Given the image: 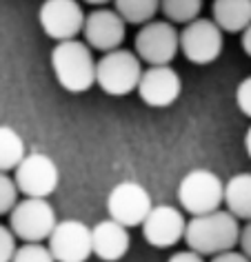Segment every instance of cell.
<instances>
[{
	"label": "cell",
	"instance_id": "24",
	"mask_svg": "<svg viewBox=\"0 0 251 262\" xmlns=\"http://www.w3.org/2000/svg\"><path fill=\"white\" fill-rule=\"evenodd\" d=\"M236 104L247 118H251V76H247L236 87Z\"/></svg>",
	"mask_w": 251,
	"mask_h": 262
},
{
	"label": "cell",
	"instance_id": "4",
	"mask_svg": "<svg viewBox=\"0 0 251 262\" xmlns=\"http://www.w3.org/2000/svg\"><path fill=\"white\" fill-rule=\"evenodd\" d=\"M224 182L211 169H194L178 185V202L182 211L194 215H204L218 211L222 205Z\"/></svg>",
	"mask_w": 251,
	"mask_h": 262
},
{
	"label": "cell",
	"instance_id": "22",
	"mask_svg": "<svg viewBox=\"0 0 251 262\" xmlns=\"http://www.w3.org/2000/svg\"><path fill=\"white\" fill-rule=\"evenodd\" d=\"M18 202V189L14 178H9L7 173H0V215L9 213Z\"/></svg>",
	"mask_w": 251,
	"mask_h": 262
},
{
	"label": "cell",
	"instance_id": "10",
	"mask_svg": "<svg viewBox=\"0 0 251 262\" xmlns=\"http://www.w3.org/2000/svg\"><path fill=\"white\" fill-rule=\"evenodd\" d=\"M47 242L56 262H87L91 255V229L80 220L56 222Z\"/></svg>",
	"mask_w": 251,
	"mask_h": 262
},
{
	"label": "cell",
	"instance_id": "7",
	"mask_svg": "<svg viewBox=\"0 0 251 262\" xmlns=\"http://www.w3.org/2000/svg\"><path fill=\"white\" fill-rule=\"evenodd\" d=\"M180 49V34L167 20H149L136 36V51L134 54L144 60L149 67L169 64Z\"/></svg>",
	"mask_w": 251,
	"mask_h": 262
},
{
	"label": "cell",
	"instance_id": "16",
	"mask_svg": "<svg viewBox=\"0 0 251 262\" xmlns=\"http://www.w3.org/2000/svg\"><path fill=\"white\" fill-rule=\"evenodd\" d=\"M222 205L236 220H251V173H236L224 182Z\"/></svg>",
	"mask_w": 251,
	"mask_h": 262
},
{
	"label": "cell",
	"instance_id": "12",
	"mask_svg": "<svg viewBox=\"0 0 251 262\" xmlns=\"http://www.w3.org/2000/svg\"><path fill=\"white\" fill-rule=\"evenodd\" d=\"M136 91L144 104L156 109H164L180 98L182 80L178 76V71L174 67H169V64L149 67L142 71Z\"/></svg>",
	"mask_w": 251,
	"mask_h": 262
},
{
	"label": "cell",
	"instance_id": "30",
	"mask_svg": "<svg viewBox=\"0 0 251 262\" xmlns=\"http://www.w3.org/2000/svg\"><path fill=\"white\" fill-rule=\"evenodd\" d=\"M82 3H89V5H96V7H102V5L109 3V0H82Z\"/></svg>",
	"mask_w": 251,
	"mask_h": 262
},
{
	"label": "cell",
	"instance_id": "13",
	"mask_svg": "<svg viewBox=\"0 0 251 262\" xmlns=\"http://www.w3.org/2000/svg\"><path fill=\"white\" fill-rule=\"evenodd\" d=\"M124 25L127 23L114 9L98 7L89 16H85V25H82L85 45L89 49L102 51V54L120 49L124 40Z\"/></svg>",
	"mask_w": 251,
	"mask_h": 262
},
{
	"label": "cell",
	"instance_id": "23",
	"mask_svg": "<svg viewBox=\"0 0 251 262\" xmlns=\"http://www.w3.org/2000/svg\"><path fill=\"white\" fill-rule=\"evenodd\" d=\"M16 235L11 233L9 227L0 225V262H11V258H14L16 253Z\"/></svg>",
	"mask_w": 251,
	"mask_h": 262
},
{
	"label": "cell",
	"instance_id": "26",
	"mask_svg": "<svg viewBox=\"0 0 251 262\" xmlns=\"http://www.w3.org/2000/svg\"><path fill=\"white\" fill-rule=\"evenodd\" d=\"M211 262H251V260L242 251H236V249H231V251H224V253L214 255Z\"/></svg>",
	"mask_w": 251,
	"mask_h": 262
},
{
	"label": "cell",
	"instance_id": "25",
	"mask_svg": "<svg viewBox=\"0 0 251 262\" xmlns=\"http://www.w3.org/2000/svg\"><path fill=\"white\" fill-rule=\"evenodd\" d=\"M238 245H240V251L251 260V220L240 229V238H238Z\"/></svg>",
	"mask_w": 251,
	"mask_h": 262
},
{
	"label": "cell",
	"instance_id": "19",
	"mask_svg": "<svg viewBox=\"0 0 251 262\" xmlns=\"http://www.w3.org/2000/svg\"><path fill=\"white\" fill-rule=\"evenodd\" d=\"M116 14L129 25H147L160 9V0H114Z\"/></svg>",
	"mask_w": 251,
	"mask_h": 262
},
{
	"label": "cell",
	"instance_id": "6",
	"mask_svg": "<svg viewBox=\"0 0 251 262\" xmlns=\"http://www.w3.org/2000/svg\"><path fill=\"white\" fill-rule=\"evenodd\" d=\"M151 207H154V202H151L149 191L136 180L118 182L107 195L109 220L122 225L124 229L140 227L147 213L151 211Z\"/></svg>",
	"mask_w": 251,
	"mask_h": 262
},
{
	"label": "cell",
	"instance_id": "2",
	"mask_svg": "<svg viewBox=\"0 0 251 262\" xmlns=\"http://www.w3.org/2000/svg\"><path fill=\"white\" fill-rule=\"evenodd\" d=\"M51 69L56 80L69 94H82L96 84V60L82 40L56 42L51 51Z\"/></svg>",
	"mask_w": 251,
	"mask_h": 262
},
{
	"label": "cell",
	"instance_id": "29",
	"mask_svg": "<svg viewBox=\"0 0 251 262\" xmlns=\"http://www.w3.org/2000/svg\"><path fill=\"white\" fill-rule=\"evenodd\" d=\"M244 151H247V156L251 158V127L247 129V134H244Z\"/></svg>",
	"mask_w": 251,
	"mask_h": 262
},
{
	"label": "cell",
	"instance_id": "1",
	"mask_svg": "<svg viewBox=\"0 0 251 262\" xmlns=\"http://www.w3.org/2000/svg\"><path fill=\"white\" fill-rule=\"evenodd\" d=\"M240 238V225L229 211H211L204 215H194L184 225L182 240L187 242L189 251L198 255H218L231 251Z\"/></svg>",
	"mask_w": 251,
	"mask_h": 262
},
{
	"label": "cell",
	"instance_id": "11",
	"mask_svg": "<svg viewBox=\"0 0 251 262\" xmlns=\"http://www.w3.org/2000/svg\"><path fill=\"white\" fill-rule=\"evenodd\" d=\"M38 23L56 42L74 40L82 31L85 11L76 0H45L38 11Z\"/></svg>",
	"mask_w": 251,
	"mask_h": 262
},
{
	"label": "cell",
	"instance_id": "5",
	"mask_svg": "<svg viewBox=\"0 0 251 262\" xmlns=\"http://www.w3.org/2000/svg\"><path fill=\"white\" fill-rule=\"evenodd\" d=\"M56 209L47 198H25L18 200L9 211V229L16 238L25 242L47 240L56 227Z\"/></svg>",
	"mask_w": 251,
	"mask_h": 262
},
{
	"label": "cell",
	"instance_id": "15",
	"mask_svg": "<svg viewBox=\"0 0 251 262\" xmlns=\"http://www.w3.org/2000/svg\"><path fill=\"white\" fill-rule=\"evenodd\" d=\"M129 229L114 220H102L91 229V253L104 262H118L129 251Z\"/></svg>",
	"mask_w": 251,
	"mask_h": 262
},
{
	"label": "cell",
	"instance_id": "8",
	"mask_svg": "<svg viewBox=\"0 0 251 262\" xmlns=\"http://www.w3.org/2000/svg\"><path fill=\"white\" fill-rule=\"evenodd\" d=\"M14 171L16 189L25 198H49L60 182L56 162L45 154H27Z\"/></svg>",
	"mask_w": 251,
	"mask_h": 262
},
{
	"label": "cell",
	"instance_id": "9",
	"mask_svg": "<svg viewBox=\"0 0 251 262\" xmlns=\"http://www.w3.org/2000/svg\"><path fill=\"white\" fill-rule=\"evenodd\" d=\"M222 31L209 18H196L180 31V51L194 64H211L222 54Z\"/></svg>",
	"mask_w": 251,
	"mask_h": 262
},
{
	"label": "cell",
	"instance_id": "18",
	"mask_svg": "<svg viewBox=\"0 0 251 262\" xmlns=\"http://www.w3.org/2000/svg\"><path fill=\"white\" fill-rule=\"evenodd\" d=\"M25 140L14 127L0 124V173H7L25 158Z\"/></svg>",
	"mask_w": 251,
	"mask_h": 262
},
{
	"label": "cell",
	"instance_id": "17",
	"mask_svg": "<svg viewBox=\"0 0 251 262\" xmlns=\"http://www.w3.org/2000/svg\"><path fill=\"white\" fill-rule=\"evenodd\" d=\"M211 14L222 34H240L251 23V0H214Z\"/></svg>",
	"mask_w": 251,
	"mask_h": 262
},
{
	"label": "cell",
	"instance_id": "20",
	"mask_svg": "<svg viewBox=\"0 0 251 262\" xmlns=\"http://www.w3.org/2000/svg\"><path fill=\"white\" fill-rule=\"evenodd\" d=\"M160 9L167 18V23L187 25L198 18L202 9V0H160Z\"/></svg>",
	"mask_w": 251,
	"mask_h": 262
},
{
	"label": "cell",
	"instance_id": "27",
	"mask_svg": "<svg viewBox=\"0 0 251 262\" xmlns=\"http://www.w3.org/2000/svg\"><path fill=\"white\" fill-rule=\"evenodd\" d=\"M167 262H204V260H202V255H198V253H194V251H189V249H187V251L174 253Z\"/></svg>",
	"mask_w": 251,
	"mask_h": 262
},
{
	"label": "cell",
	"instance_id": "21",
	"mask_svg": "<svg viewBox=\"0 0 251 262\" xmlns=\"http://www.w3.org/2000/svg\"><path fill=\"white\" fill-rule=\"evenodd\" d=\"M11 262H56L51 258L49 249L40 242H25L23 247L16 249Z\"/></svg>",
	"mask_w": 251,
	"mask_h": 262
},
{
	"label": "cell",
	"instance_id": "28",
	"mask_svg": "<svg viewBox=\"0 0 251 262\" xmlns=\"http://www.w3.org/2000/svg\"><path fill=\"white\" fill-rule=\"evenodd\" d=\"M240 34H242V38H240L242 51H244V54H247V56L251 58V23H249L247 27H244V29L240 31Z\"/></svg>",
	"mask_w": 251,
	"mask_h": 262
},
{
	"label": "cell",
	"instance_id": "14",
	"mask_svg": "<svg viewBox=\"0 0 251 262\" xmlns=\"http://www.w3.org/2000/svg\"><path fill=\"white\" fill-rule=\"evenodd\" d=\"M184 215L180 209L171 205L151 207L142 222V238L156 249H169L178 245L184 235Z\"/></svg>",
	"mask_w": 251,
	"mask_h": 262
},
{
	"label": "cell",
	"instance_id": "3",
	"mask_svg": "<svg viewBox=\"0 0 251 262\" xmlns=\"http://www.w3.org/2000/svg\"><path fill=\"white\" fill-rule=\"evenodd\" d=\"M142 76V62L134 51L114 49L96 62V84L107 96H127L136 91Z\"/></svg>",
	"mask_w": 251,
	"mask_h": 262
}]
</instances>
